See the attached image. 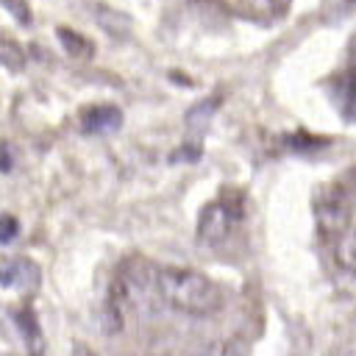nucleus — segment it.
I'll use <instances>...</instances> for the list:
<instances>
[{"instance_id":"nucleus-2","label":"nucleus","mask_w":356,"mask_h":356,"mask_svg":"<svg viewBox=\"0 0 356 356\" xmlns=\"http://www.w3.org/2000/svg\"><path fill=\"white\" fill-rule=\"evenodd\" d=\"M239 217H242L239 200L220 197V200L209 203L200 211V220H197V239L203 245H222L231 236V231L239 222Z\"/></svg>"},{"instance_id":"nucleus-6","label":"nucleus","mask_w":356,"mask_h":356,"mask_svg":"<svg viewBox=\"0 0 356 356\" xmlns=\"http://www.w3.org/2000/svg\"><path fill=\"white\" fill-rule=\"evenodd\" d=\"M197 356H242V345L236 339H220V342H211Z\"/></svg>"},{"instance_id":"nucleus-3","label":"nucleus","mask_w":356,"mask_h":356,"mask_svg":"<svg viewBox=\"0 0 356 356\" xmlns=\"http://www.w3.org/2000/svg\"><path fill=\"white\" fill-rule=\"evenodd\" d=\"M0 284L17 289H33L39 284V270L28 259H6L0 261Z\"/></svg>"},{"instance_id":"nucleus-4","label":"nucleus","mask_w":356,"mask_h":356,"mask_svg":"<svg viewBox=\"0 0 356 356\" xmlns=\"http://www.w3.org/2000/svg\"><path fill=\"white\" fill-rule=\"evenodd\" d=\"M120 125H122V114L117 106H95L81 117V128L86 134H111Z\"/></svg>"},{"instance_id":"nucleus-1","label":"nucleus","mask_w":356,"mask_h":356,"mask_svg":"<svg viewBox=\"0 0 356 356\" xmlns=\"http://www.w3.org/2000/svg\"><path fill=\"white\" fill-rule=\"evenodd\" d=\"M153 289L170 309L189 314V317H206L214 314L222 306L220 286L206 278L203 273L184 270V267H159L153 270Z\"/></svg>"},{"instance_id":"nucleus-5","label":"nucleus","mask_w":356,"mask_h":356,"mask_svg":"<svg viewBox=\"0 0 356 356\" xmlns=\"http://www.w3.org/2000/svg\"><path fill=\"white\" fill-rule=\"evenodd\" d=\"M17 323H19V334H22V339H25L28 353H31V356H42L44 339H42V331H39V323H36L33 312H31V309H22V312L17 314Z\"/></svg>"},{"instance_id":"nucleus-7","label":"nucleus","mask_w":356,"mask_h":356,"mask_svg":"<svg viewBox=\"0 0 356 356\" xmlns=\"http://www.w3.org/2000/svg\"><path fill=\"white\" fill-rule=\"evenodd\" d=\"M17 231H19V225L14 217H0V242H11L17 236Z\"/></svg>"}]
</instances>
